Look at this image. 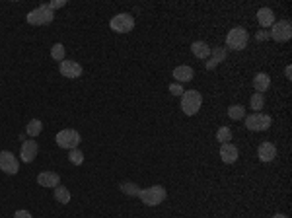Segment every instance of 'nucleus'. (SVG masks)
<instances>
[{"instance_id":"obj_1","label":"nucleus","mask_w":292,"mask_h":218,"mask_svg":"<svg viewBox=\"0 0 292 218\" xmlns=\"http://www.w3.org/2000/svg\"><path fill=\"white\" fill-rule=\"evenodd\" d=\"M136 197H140V201L146 205V207H158L160 203H164L166 201V189L162 187V185H152V187H148V189H138V193Z\"/></svg>"},{"instance_id":"obj_2","label":"nucleus","mask_w":292,"mask_h":218,"mask_svg":"<svg viewBox=\"0 0 292 218\" xmlns=\"http://www.w3.org/2000/svg\"><path fill=\"white\" fill-rule=\"evenodd\" d=\"M202 106V96L197 90H187L181 94V109L185 115H197Z\"/></svg>"},{"instance_id":"obj_3","label":"nucleus","mask_w":292,"mask_h":218,"mask_svg":"<svg viewBox=\"0 0 292 218\" xmlns=\"http://www.w3.org/2000/svg\"><path fill=\"white\" fill-rule=\"evenodd\" d=\"M247 39H249V35H247L246 27H242V25L232 27L226 35V47H230L234 51H242L247 47Z\"/></svg>"},{"instance_id":"obj_4","label":"nucleus","mask_w":292,"mask_h":218,"mask_svg":"<svg viewBox=\"0 0 292 218\" xmlns=\"http://www.w3.org/2000/svg\"><path fill=\"white\" fill-rule=\"evenodd\" d=\"M25 20L31 25H47V23H51L55 20V12L49 8V4H41L35 10H31Z\"/></svg>"},{"instance_id":"obj_5","label":"nucleus","mask_w":292,"mask_h":218,"mask_svg":"<svg viewBox=\"0 0 292 218\" xmlns=\"http://www.w3.org/2000/svg\"><path fill=\"white\" fill-rule=\"evenodd\" d=\"M55 140H57V144L61 146V148H67V150H74V148H78V144H80V132L74 131V129H65V131L57 132V136H55Z\"/></svg>"},{"instance_id":"obj_6","label":"nucleus","mask_w":292,"mask_h":218,"mask_svg":"<svg viewBox=\"0 0 292 218\" xmlns=\"http://www.w3.org/2000/svg\"><path fill=\"white\" fill-rule=\"evenodd\" d=\"M269 37H273L277 43H285L292 37V25L289 20H281V22H275L271 25Z\"/></svg>"},{"instance_id":"obj_7","label":"nucleus","mask_w":292,"mask_h":218,"mask_svg":"<svg viewBox=\"0 0 292 218\" xmlns=\"http://www.w3.org/2000/svg\"><path fill=\"white\" fill-rule=\"evenodd\" d=\"M109 27H111L113 31H117V33H129L135 27V18L131 14H117V16L111 18Z\"/></svg>"},{"instance_id":"obj_8","label":"nucleus","mask_w":292,"mask_h":218,"mask_svg":"<svg viewBox=\"0 0 292 218\" xmlns=\"http://www.w3.org/2000/svg\"><path fill=\"white\" fill-rule=\"evenodd\" d=\"M0 170L8 175H16L20 170V162L10 150H2L0 152Z\"/></svg>"},{"instance_id":"obj_9","label":"nucleus","mask_w":292,"mask_h":218,"mask_svg":"<svg viewBox=\"0 0 292 218\" xmlns=\"http://www.w3.org/2000/svg\"><path fill=\"white\" fill-rule=\"evenodd\" d=\"M271 117L269 115H263V113H253L246 117V127L249 131H267L271 127Z\"/></svg>"},{"instance_id":"obj_10","label":"nucleus","mask_w":292,"mask_h":218,"mask_svg":"<svg viewBox=\"0 0 292 218\" xmlns=\"http://www.w3.org/2000/svg\"><path fill=\"white\" fill-rule=\"evenodd\" d=\"M59 70H61V74L65 76V78H80L82 76V66L78 65L76 61H63V63H59Z\"/></svg>"},{"instance_id":"obj_11","label":"nucleus","mask_w":292,"mask_h":218,"mask_svg":"<svg viewBox=\"0 0 292 218\" xmlns=\"http://www.w3.org/2000/svg\"><path fill=\"white\" fill-rule=\"evenodd\" d=\"M37 150H39V146H37V142H35V140H23L22 150H20V158H22V162H25V164H31V162L35 160V156H37Z\"/></svg>"},{"instance_id":"obj_12","label":"nucleus","mask_w":292,"mask_h":218,"mask_svg":"<svg viewBox=\"0 0 292 218\" xmlns=\"http://www.w3.org/2000/svg\"><path fill=\"white\" fill-rule=\"evenodd\" d=\"M37 183L41 185V187H59L61 185V177L59 174H55V172H41V174L37 175Z\"/></svg>"},{"instance_id":"obj_13","label":"nucleus","mask_w":292,"mask_h":218,"mask_svg":"<svg viewBox=\"0 0 292 218\" xmlns=\"http://www.w3.org/2000/svg\"><path fill=\"white\" fill-rule=\"evenodd\" d=\"M257 156L261 162H273L275 156H277V148L273 142H261L259 148H257Z\"/></svg>"},{"instance_id":"obj_14","label":"nucleus","mask_w":292,"mask_h":218,"mask_svg":"<svg viewBox=\"0 0 292 218\" xmlns=\"http://www.w3.org/2000/svg\"><path fill=\"white\" fill-rule=\"evenodd\" d=\"M193 68L187 65H181L174 68V78L178 80V84H183V82H191L193 80Z\"/></svg>"},{"instance_id":"obj_15","label":"nucleus","mask_w":292,"mask_h":218,"mask_svg":"<svg viewBox=\"0 0 292 218\" xmlns=\"http://www.w3.org/2000/svg\"><path fill=\"white\" fill-rule=\"evenodd\" d=\"M253 88L257 94H265L271 88V76L265 72H257L255 78H253Z\"/></svg>"},{"instance_id":"obj_16","label":"nucleus","mask_w":292,"mask_h":218,"mask_svg":"<svg viewBox=\"0 0 292 218\" xmlns=\"http://www.w3.org/2000/svg\"><path fill=\"white\" fill-rule=\"evenodd\" d=\"M220 158H222L224 164H234L238 160V148L232 142H226L220 146Z\"/></svg>"},{"instance_id":"obj_17","label":"nucleus","mask_w":292,"mask_h":218,"mask_svg":"<svg viewBox=\"0 0 292 218\" xmlns=\"http://www.w3.org/2000/svg\"><path fill=\"white\" fill-rule=\"evenodd\" d=\"M224 59H226V49H222V47L210 49V57L206 59V68H208V70H212L216 65H220Z\"/></svg>"},{"instance_id":"obj_18","label":"nucleus","mask_w":292,"mask_h":218,"mask_svg":"<svg viewBox=\"0 0 292 218\" xmlns=\"http://www.w3.org/2000/svg\"><path fill=\"white\" fill-rule=\"evenodd\" d=\"M257 22L259 25L265 29V27H271L275 23V12L271 8H259L257 10Z\"/></svg>"},{"instance_id":"obj_19","label":"nucleus","mask_w":292,"mask_h":218,"mask_svg":"<svg viewBox=\"0 0 292 218\" xmlns=\"http://www.w3.org/2000/svg\"><path fill=\"white\" fill-rule=\"evenodd\" d=\"M191 53H193L197 59L206 61V59L210 57V47L204 43V41H195V43H191Z\"/></svg>"},{"instance_id":"obj_20","label":"nucleus","mask_w":292,"mask_h":218,"mask_svg":"<svg viewBox=\"0 0 292 218\" xmlns=\"http://www.w3.org/2000/svg\"><path fill=\"white\" fill-rule=\"evenodd\" d=\"M55 199H57V203H61V205H68V203H70V191H68L67 187L59 185V187H55Z\"/></svg>"},{"instance_id":"obj_21","label":"nucleus","mask_w":292,"mask_h":218,"mask_svg":"<svg viewBox=\"0 0 292 218\" xmlns=\"http://www.w3.org/2000/svg\"><path fill=\"white\" fill-rule=\"evenodd\" d=\"M25 131H27L29 136H37L39 132L43 131V123H41L39 119H31V121L27 123V129H25Z\"/></svg>"},{"instance_id":"obj_22","label":"nucleus","mask_w":292,"mask_h":218,"mask_svg":"<svg viewBox=\"0 0 292 218\" xmlns=\"http://www.w3.org/2000/svg\"><path fill=\"white\" fill-rule=\"evenodd\" d=\"M65 47H63V43H55L53 47H51V57L57 61V63H63L65 61Z\"/></svg>"},{"instance_id":"obj_23","label":"nucleus","mask_w":292,"mask_h":218,"mask_svg":"<svg viewBox=\"0 0 292 218\" xmlns=\"http://www.w3.org/2000/svg\"><path fill=\"white\" fill-rule=\"evenodd\" d=\"M228 117L234 119V121L244 119V117H246V109H244V106H230V108H228Z\"/></svg>"},{"instance_id":"obj_24","label":"nucleus","mask_w":292,"mask_h":218,"mask_svg":"<svg viewBox=\"0 0 292 218\" xmlns=\"http://www.w3.org/2000/svg\"><path fill=\"white\" fill-rule=\"evenodd\" d=\"M216 140H218L220 144L230 142V140H232V131H230L228 127H220V129L216 131Z\"/></svg>"},{"instance_id":"obj_25","label":"nucleus","mask_w":292,"mask_h":218,"mask_svg":"<svg viewBox=\"0 0 292 218\" xmlns=\"http://www.w3.org/2000/svg\"><path fill=\"white\" fill-rule=\"evenodd\" d=\"M249 104H251V109H255V111L259 113V109H263V106H265V98H263V94H253L251 100H249Z\"/></svg>"},{"instance_id":"obj_26","label":"nucleus","mask_w":292,"mask_h":218,"mask_svg":"<svg viewBox=\"0 0 292 218\" xmlns=\"http://www.w3.org/2000/svg\"><path fill=\"white\" fill-rule=\"evenodd\" d=\"M68 160H70L74 166H80V164L84 162V154L80 152L78 148H74V150H70V152H68Z\"/></svg>"},{"instance_id":"obj_27","label":"nucleus","mask_w":292,"mask_h":218,"mask_svg":"<svg viewBox=\"0 0 292 218\" xmlns=\"http://www.w3.org/2000/svg\"><path fill=\"white\" fill-rule=\"evenodd\" d=\"M121 191L127 193V195H136V193H138L135 183H123V185H121Z\"/></svg>"},{"instance_id":"obj_28","label":"nucleus","mask_w":292,"mask_h":218,"mask_svg":"<svg viewBox=\"0 0 292 218\" xmlns=\"http://www.w3.org/2000/svg\"><path fill=\"white\" fill-rule=\"evenodd\" d=\"M170 92H172V96H181L185 90L181 88V84H170Z\"/></svg>"},{"instance_id":"obj_29","label":"nucleus","mask_w":292,"mask_h":218,"mask_svg":"<svg viewBox=\"0 0 292 218\" xmlns=\"http://www.w3.org/2000/svg\"><path fill=\"white\" fill-rule=\"evenodd\" d=\"M65 4H67V0H53V2H49V8L55 12L57 8H63Z\"/></svg>"},{"instance_id":"obj_30","label":"nucleus","mask_w":292,"mask_h":218,"mask_svg":"<svg viewBox=\"0 0 292 218\" xmlns=\"http://www.w3.org/2000/svg\"><path fill=\"white\" fill-rule=\"evenodd\" d=\"M14 218H31V213H27V211H16V215H14Z\"/></svg>"},{"instance_id":"obj_31","label":"nucleus","mask_w":292,"mask_h":218,"mask_svg":"<svg viewBox=\"0 0 292 218\" xmlns=\"http://www.w3.org/2000/svg\"><path fill=\"white\" fill-rule=\"evenodd\" d=\"M267 37H269L267 31H259V33H257V41H263V39H267Z\"/></svg>"},{"instance_id":"obj_32","label":"nucleus","mask_w":292,"mask_h":218,"mask_svg":"<svg viewBox=\"0 0 292 218\" xmlns=\"http://www.w3.org/2000/svg\"><path fill=\"white\" fill-rule=\"evenodd\" d=\"M285 74H287V78H291V76H292V68H291V66H287V70H285Z\"/></svg>"},{"instance_id":"obj_33","label":"nucleus","mask_w":292,"mask_h":218,"mask_svg":"<svg viewBox=\"0 0 292 218\" xmlns=\"http://www.w3.org/2000/svg\"><path fill=\"white\" fill-rule=\"evenodd\" d=\"M273 218H287V217H285V215H275Z\"/></svg>"}]
</instances>
